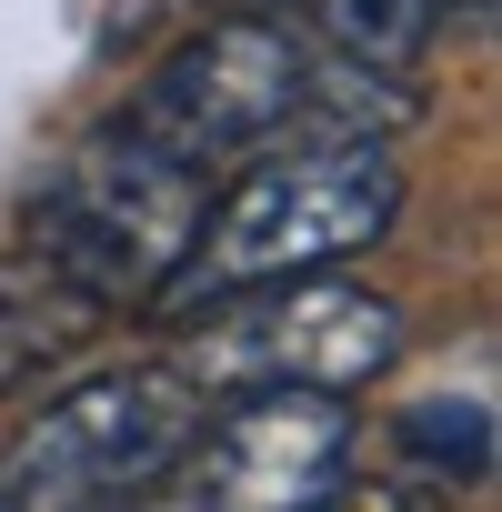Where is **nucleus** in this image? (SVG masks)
Here are the masks:
<instances>
[{
  "instance_id": "obj_1",
  "label": "nucleus",
  "mask_w": 502,
  "mask_h": 512,
  "mask_svg": "<svg viewBox=\"0 0 502 512\" xmlns=\"http://www.w3.org/2000/svg\"><path fill=\"white\" fill-rule=\"evenodd\" d=\"M131 121L211 171L221 151L292 141L302 121H332V131H372L382 141V121H402V91H392V71L322 61L292 21H211L201 41H181L141 81Z\"/></svg>"
},
{
  "instance_id": "obj_2",
  "label": "nucleus",
  "mask_w": 502,
  "mask_h": 512,
  "mask_svg": "<svg viewBox=\"0 0 502 512\" xmlns=\"http://www.w3.org/2000/svg\"><path fill=\"white\" fill-rule=\"evenodd\" d=\"M402 211V161L372 131H322L312 151L262 161L231 201L201 211V241L181 251V272L151 292L161 312H211L251 282H282L312 262H342V251L382 241Z\"/></svg>"
},
{
  "instance_id": "obj_3",
  "label": "nucleus",
  "mask_w": 502,
  "mask_h": 512,
  "mask_svg": "<svg viewBox=\"0 0 502 512\" xmlns=\"http://www.w3.org/2000/svg\"><path fill=\"white\" fill-rule=\"evenodd\" d=\"M201 211H211L201 161L121 121V131H91L51 171V191L31 201V251L111 312V302H151L181 272V251L201 241Z\"/></svg>"
},
{
  "instance_id": "obj_4",
  "label": "nucleus",
  "mask_w": 502,
  "mask_h": 512,
  "mask_svg": "<svg viewBox=\"0 0 502 512\" xmlns=\"http://www.w3.org/2000/svg\"><path fill=\"white\" fill-rule=\"evenodd\" d=\"M201 382L191 362H121L41 402L0 442V502H131L161 492L201 432Z\"/></svg>"
},
{
  "instance_id": "obj_5",
  "label": "nucleus",
  "mask_w": 502,
  "mask_h": 512,
  "mask_svg": "<svg viewBox=\"0 0 502 512\" xmlns=\"http://www.w3.org/2000/svg\"><path fill=\"white\" fill-rule=\"evenodd\" d=\"M211 342L191 352L201 392L231 382H322V392H362L402 362V302L372 282H342L332 262L282 272V282H251L231 302H211Z\"/></svg>"
},
{
  "instance_id": "obj_6",
  "label": "nucleus",
  "mask_w": 502,
  "mask_h": 512,
  "mask_svg": "<svg viewBox=\"0 0 502 512\" xmlns=\"http://www.w3.org/2000/svg\"><path fill=\"white\" fill-rule=\"evenodd\" d=\"M342 472H352V392L231 382L201 402V432L171 482L221 512H292V502H332Z\"/></svg>"
},
{
  "instance_id": "obj_7",
  "label": "nucleus",
  "mask_w": 502,
  "mask_h": 512,
  "mask_svg": "<svg viewBox=\"0 0 502 512\" xmlns=\"http://www.w3.org/2000/svg\"><path fill=\"white\" fill-rule=\"evenodd\" d=\"M91 332H101V302L71 272H51L41 251H31V262H0V392L51 382Z\"/></svg>"
},
{
  "instance_id": "obj_8",
  "label": "nucleus",
  "mask_w": 502,
  "mask_h": 512,
  "mask_svg": "<svg viewBox=\"0 0 502 512\" xmlns=\"http://www.w3.org/2000/svg\"><path fill=\"white\" fill-rule=\"evenodd\" d=\"M392 462L422 472V482H482L492 472V402L482 392H432V402H402L392 412Z\"/></svg>"
},
{
  "instance_id": "obj_9",
  "label": "nucleus",
  "mask_w": 502,
  "mask_h": 512,
  "mask_svg": "<svg viewBox=\"0 0 502 512\" xmlns=\"http://www.w3.org/2000/svg\"><path fill=\"white\" fill-rule=\"evenodd\" d=\"M302 11H312V31L342 51V61H362V71H412L422 51H432V0H302Z\"/></svg>"
},
{
  "instance_id": "obj_10",
  "label": "nucleus",
  "mask_w": 502,
  "mask_h": 512,
  "mask_svg": "<svg viewBox=\"0 0 502 512\" xmlns=\"http://www.w3.org/2000/svg\"><path fill=\"white\" fill-rule=\"evenodd\" d=\"M432 11H452V0H432ZM462 21H492V0H462Z\"/></svg>"
}]
</instances>
